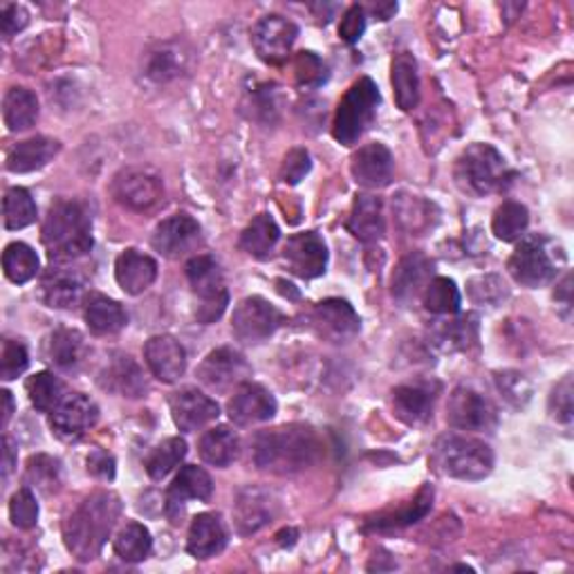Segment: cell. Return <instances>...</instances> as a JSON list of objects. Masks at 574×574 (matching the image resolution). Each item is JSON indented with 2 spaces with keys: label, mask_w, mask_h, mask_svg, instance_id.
<instances>
[{
  "label": "cell",
  "mask_w": 574,
  "mask_h": 574,
  "mask_svg": "<svg viewBox=\"0 0 574 574\" xmlns=\"http://www.w3.org/2000/svg\"><path fill=\"white\" fill-rule=\"evenodd\" d=\"M110 194L131 211H150L164 200V180L152 169L129 167L112 178Z\"/></svg>",
  "instance_id": "ba28073f"
},
{
  "label": "cell",
  "mask_w": 574,
  "mask_h": 574,
  "mask_svg": "<svg viewBox=\"0 0 574 574\" xmlns=\"http://www.w3.org/2000/svg\"><path fill=\"white\" fill-rule=\"evenodd\" d=\"M436 395L419 384H404L393 391V408L404 425H423L433 413Z\"/></svg>",
  "instance_id": "836d02e7"
},
{
  "label": "cell",
  "mask_w": 574,
  "mask_h": 574,
  "mask_svg": "<svg viewBox=\"0 0 574 574\" xmlns=\"http://www.w3.org/2000/svg\"><path fill=\"white\" fill-rule=\"evenodd\" d=\"M247 118L258 124H274L281 114V93L277 86H258L247 95Z\"/></svg>",
  "instance_id": "681fc988"
},
{
  "label": "cell",
  "mask_w": 574,
  "mask_h": 574,
  "mask_svg": "<svg viewBox=\"0 0 574 574\" xmlns=\"http://www.w3.org/2000/svg\"><path fill=\"white\" fill-rule=\"evenodd\" d=\"M227 544H229V532L220 514L205 512V514H198L194 523H191L188 537H186V552L194 559H200V561L213 559L227 548Z\"/></svg>",
  "instance_id": "4316f807"
},
{
  "label": "cell",
  "mask_w": 574,
  "mask_h": 574,
  "mask_svg": "<svg viewBox=\"0 0 574 574\" xmlns=\"http://www.w3.org/2000/svg\"><path fill=\"white\" fill-rule=\"evenodd\" d=\"M200 234L203 229L196 218H191L188 213H175L156 227L150 245L167 258H182L198 247Z\"/></svg>",
  "instance_id": "e0dca14e"
},
{
  "label": "cell",
  "mask_w": 574,
  "mask_h": 574,
  "mask_svg": "<svg viewBox=\"0 0 574 574\" xmlns=\"http://www.w3.org/2000/svg\"><path fill=\"white\" fill-rule=\"evenodd\" d=\"M29 366V355L27 349L23 346L21 341L14 339H5L3 341V353H0V377L5 381L16 379L19 375H23Z\"/></svg>",
  "instance_id": "db71d44e"
},
{
  "label": "cell",
  "mask_w": 574,
  "mask_h": 574,
  "mask_svg": "<svg viewBox=\"0 0 574 574\" xmlns=\"http://www.w3.org/2000/svg\"><path fill=\"white\" fill-rule=\"evenodd\" d=\"M351 173L359 186L384 188L391 184L395 173L393 152L379 142L366 144L353 156Z\"/></svg>",
  "instance_id": "44dd1931"
},
{
  "label": "cell",
  "mask_w": 574,
  "mask_h": 574,
  "mask_svg": "<svg viewBox=\"0 0 574 574\" xmlns=\"http://www.w3.org/2000/svg\"><path fill=\"white\" fill-rule=\"evenodd\" d=\"M453 178L465 194L485 198L503 191L512 180V171L491 144H472L455 160Z\"/></svg>",
  "instance_id": "277c9868"
},
{
  "label": "cell",
  "mask_w": 574,
  "mask_h": 574,
  "mask_svg": "<svg viewBox=\"0 0 574 574\" xmlns=\"http://www.w3.org/2000/svg\"><path fill=\"white\" fill-rule=\"evenodd\" d=\"M186 455V442L182 438H169L150 451L146 457V474L152 480H164Z\"/></svg>",
  "instance_id": "f6af8a7d"
},
{
  "label": "cell",
  "mask_w": 574,
  "mask_h": 574,
  "mask_svg": "<svg viewBox=\"0 0 574 574\" xmlns=\"http://www.w3.org/2000/svg\"><path fill=\"white\" fill-rule=\"evenodd\" d=\"M16 461H19V455H16V447L12 442V438H3V480L10 478V474L14 472L16 467Z\"/></svg>",
  "instance_id": "6125c7cd"
},
{
  "label": "cell",
  "mask_w": 574,
  "mask_h": 574,
  "mask_svg": "<svg viewBox=\"0 0 574 574\" xmlns=\"http://www.w3.org/2000/svg\"><path fill=\"white\" fill-rule=\"evenodd\" d=\"M44 357L59 370H76L88 357L86 337L74 328H59L48 334L44 343Z\"/></svg>",
  "instance_id": "f546056e"
},
{
  "label": "cell",
  "mask_w": 574,
  "mask_h": 574,
  "mask_svg": "<svg viewBox=\"0 0 574 574\" xmlns=\"http://www.w3.org/2000/svg\"><path fill=\"white\" fill-rule=\"evenodd\" d=\"M29 23V12L23 5H3V12H0V34L5 38L16 36L23 32Z\"/></svg>",
  "instance_id": "91938a15"
},
{
  "label": "cell",
  "mask_w": 574,
  "mask_h": 574,
  "mask_svg": "<svg viewBox=\"0 0 574 574\" xmlns=\"http://www.w3.org/2000/svg\"><path fill=\"white\" fill-rule=\"evenodd\" d=\"M572 375H565L559 384L552 389V395H550V413L554 419H559V423L567 425L572 423V402H574V395H572Z\"/></svg>",
  "instance_id": "11a10c76"
},
{
  "label": "cell",
  "mask_w": 574,
  "mask_h": 574,
  "mask_svg": "<svg viewBox=\"0 0 574 574\" xmlns=\"http://www.w3.org/2000/svg\"><path fill=\"white\" fill-rule=\"evenodd\" d=\"M496 384H499V391L514 406H523L529 400V395H532V389L527 384V379L521 373H514V370H505V373L496 375Z\"/></svg>",
  "instance_id": "6f0895ef"
},
{
  "label": "cell",
  "mask_w": 574,
  "mask_h": 574,
  "mask_svg": "<svg viewBox=\"0 0 574 574\" xmlns=\"http://www.w3.org/2000/svg\"><path fill=\"white\" fill-rule=\"evenodd\" d=\"M433 465L440 474L457 480H483L493 469V451L487 442L444 433L433 447Z\"/></svg>",
  "instance_id": "5b68a950"
},
{
  "label": "cell",
  "mask_w": 574,
  "mask_h": 574,
  "mask_svg": "<svg viewBox=\"0 0 574 574\" xmlns=\"http://www.w3.org/2000/svg\"><path fill=\"white\" fill-rule=\"evenodd\" d=\"M114 279H118V285L126 294H144L158 279V262L144 252L126 249L118 256V262H114Z\"/></svg>",
  "instance_id": "f1b7e54d"
},
{
  "label": "cell",
  "mask_w": 574,
  "mask_h": 574,
  "mask_svg": "<svg viewBox=\"0 0 574 574\" xmlns=\"http://www.w3.org/2000/svg\"><path fill=\"white\" fill-rule=\"evenodd\" d=\"M191 65V52L180 41H167L150 48L142 61V74L152 84H167L186 74Z\"/></svg>",
  "instance_id": "cb8c5ba5"
},
{
  "label": "cell",
  "mask_w": 574,
  "mask_h": 574,
  "mask_svg": "<svg viewBox=\"0 0 574 574\" xmlns=\"http://www.w3.org/2000/svg\"><path fill=\"white\" fill-rule=\"evenodd\" d=\"M0 398H3V423H0V425H3V429H8L10 419L14 415V398H12L10 391H0Z\"/></svg>",
  "instance_id": "e7e4bbea"
},
{
  "label": "cell",
  "mask_w": 574,
  "mask_h": 574,
  "mask_svg": "<svg viewBox=\"0 0 574 574\" xmlns=\"http://www.w3.org/2000/svg\"><path fill=\"white\" fill-rule=\"evenodd\" d=\"M169 406L175 427L184 433H194L211 425L220 415V406L216 404V400H211L209 395H205L194 387L175 391L169 400Z\"/></svg>",
  "instance_id": "ac0fdd59"
},
{
  "label": "cell",
  "mask_w": 574,
  "mask_h": 574,
  "mask_svg": "<svg viewBox=\"0 0 574 574\" xmlns=\"http://www.w3.org/2000/svg\"><path fill=\"white\" fill-rule=\"evenodd\" d=\"M285 323V315L262 296L243 298L232 315L234 337L247 346H258V343L270 339Z\"/></svg>",
  "instance_id": "30bf717a"
},
{
  "label": "cell",
  "mask_w": 574,
  "mask_h": 574,
  "mask_svg": "<svg viewBox=\"0 0 574 574\" xmlns=\"http://www.w3.org/2000/svg\"><path fill=\"white\" fill-rule=\"evenodd\" d=\"M469 298L476 305H499L503 298H508V285L503 283L501 277L496 274H485V277H476L469 281Z\"/></svg>",
  "instance_id": "f907efd6"
},
{
  "label": "cell",
  "mask_w": 574,
  "mask_h": 574,
  "mask_svg": "<svg viewBox=\"0 0 574 574\" xmlns=\"http://www.w3.org/2000/svg\"><path fill=\"white\" fill-rule=\"evenodd\" d=\"M61 150V144L52 137H32L25 142H19L8 152V171L12 173H34L38 169L48 167Z\"/></svg>",
  "instance_id": "1f68e13d"
},
{
  "label": "cell",
  "mask_w": 574,
  "mask_h": 574,
  "mask_svg": "<svg viewBox=\"0 0 574 574\" xmlns=\"http://www.w3.org/2000/svg\"><path fill=\"white\" fill-rule=\"evenodd\" d=\"M423 303L427 313L431 315H440V317L457 315L461 313V290L455 288L451 279L436 277L423 292Z\"/></svg>",
  "instance_id": "ee69618b"
},
{
  "label": "cell",
  "mask_w": 574,
  "mask_h": 574,
  "mask_svg": "<svg viewBox=\"0 0 574 574\" xmlns=\"http://www.w3.org/2000/svg\"><path fill=\"white\" fill-rule=\"evenodd\" d=\"M213 493L211 476L196 465H186L175 476L167 491V514L173 523L180 521L186 501H209Z\"/></svg>",
  "instance_id": "603a6c76"
},
{
  "label": "cell",
  "mask_w": 574,
  "mask_h": 574,
  "mask_svg": "<svg viewBox=\"0 0 574 574\" xmlns=\"http://www.w3.org/2000/svg\"><path fill=\"white\" fill-rule=\"evenodd\" d=\"M277 400L274 395L260 384L245 381L241 389H236L234 398L227 404V413L232 417V423L239 427H252L272 419L277 415Z\"/></svg>",
  "instance_id": "ffe728a7"
},
{
  "label": "cell",
  "mask_w": 574,
  "mask_h": 574,
  "mask_svg": "<svg viewBox=\"0 0 574 574\" xmlns=\"http://www.w3.org/2000/svg\"><path fill=\"white\" fill-rule=\"evenodd\" d=\"M3 270L12 283L25 285L41 270V262H38V256L29 245L10 243L3 252Z\"/></svg>",
  "instance_id": "60d3db41"
},
{
  "label": "cell",
  "mask_w": 574,
  "mask_h": 574,
  "mask_svg": "<svg viewBox=\"0 0 574 574\" xmlns=\"http://www.w3.org/2000/svg\"><path fill=\"white\" fill-rule=\"evenodd\" d=\"M10 518L19 529H32L38 523V503L29 487H23L12 496Z\"/></svg>",
  "instance_id": "f5cc1de1"
},
{
  "label": "cell",
  "mask_w": 574,
  "mask_h": 574,
  "mask_svg": "<svg viewBox=\"0 0 574 574\" xmlns=\"http://www.w3.org/2000/svg\"><path fill=\"white\" fill-rule=\"evenodd\" d=\"M313 169V162H310V152L305 148H292L283 164H281V171H279V178L281 182L285 184H298L305 175L310 173Z\"/></svg>",
  "instance_id": "9f6ffc18"
},
{
  "label": "cell",
  "mask_w": 574,
  "mask_h": 574,
  "mask_svg": "<svg viewBox=\"0 0 574 574\" xmlns=\"http://www.w3.org/2000/svg\"><path fill=\"white\" fill-rule=\"evenodd\" d=\"M122 516V501L118 493L112 491H95L88 499L76 508L65 525H63V539L65 548L80 559L93 561L103 550L110 532L114 529Z\"/></svg>",
  "instance_id": "7a4b0ae2"
},
{
  "label": "cell",
  "mask_w": 574,
  "mask_h": 574,
  "mask_svg": "<svg viewBox=\"0 0 574 574\" xmlns=\"http://www.w3.org/2000/svg\"><path fill=\"white\" fill-rule=\"evenodd\" d=\"M88 281L80 270L54 262L41 279V298L48 308L70 310L86 301Z\"/></svg>",
  "instance_id": "2e32d148"
},
{
  "label": "cell",
  "mask_w": 574,
  "mask_h": 574,
  "mask_svg": "<svg viewBox=\"0 0 574 574\" xmlns=\"http://www.w3.org/2000/svg\"><path fill=\"white\" fill-rule=\"evenodd\" d=\"M283 258L290 270L301 279H317L326 274L328 247L317 232H303L288 239Z\"/></svg>",
  "instance_id": "d6986e66"
},
{
  "label": "cell",
  "mask_w": 574,
  "mask_h": 574,
  "mask_svg": "<svg viewBox=\"0 0 574 574\" xmlns=\"http://www.w3.org/2000/svg\"><path fill=\"white\" fill-rule=\"evenodd\" d=\"M144 359L152 377L173 384L186 373V353L182 343L171 334H156L146 341Z\"/></svg>",
  "instance_id": "7402d4cb"
},
{
  "label": "cell",
  "mask_w": 574,
  "mask_h": 574,
  "mask_svg": "<svg viewBox=\"0 0 574 574\" xmlns=\"http://www.w3.org/2000/svg\"><path fill=\"white\" fill-rule=\"evenodd\" d=\"M186 279L191 292H194L200 301V305L196 308V319L203 326L218 321L229 305V292L218 260L207 254L194 256L186 262Z\"/></svg>",
  "instance_id": "52a82bcc"
},
{
  "label": "cell",
  "mask_w": 574,
  "mask_h": 574,
  "mask_svg": "<svg viewBox=\"0 0 574 574\" xmlns=\"http://www.w3.org/2000/svg\"><path fill=\"white\" fill-rule=\"evenodd\" d=\"M433 281V262L425 254L411 252L400 260L393 274V296L400 303H411L423 296L427 285Z\"/></svg>",
  "instance_id": "83f0119b"
},
{
  "label": "cell",
  "mask_w": 574,
  "mask_h": 574,
  "mask_svg": "<svg viewBox=\"0 0 574 574\" xmlns=\"http://www.w3.org/2000/svg\"><path fill=\"white\" fill-rule=\"evenodd\" d=\"M3 220L10 232L25 229L36 220V203L27 188L14 186L8 191L3 200Z\"/></svg>",
  "instance_id": "bcb514c9"
},
{
  "label": "cell",
  "mask_w": 574,
  "mask_h": 574,
  "mask_svg": "<svg viewBox=\"0 0 574 574\" xmlns=\"http://www.w3.org/2000/svg\"><path fill=\"white\" fill-rule=\"evenodd\" d=\"M84 317H86L88 328L99 337L118 334L129 323V315L122 308V303H118L114 298H108L106 294H99V292H90L86 296Z\"/></svg>",
  "instance_id": "d6a6232c"
},
{
  "label": "cell",
  "mask_w": 574,
  "mask_h": 574,
  "mask_svg": "<svg viewBox=\"0 0 574 574\" xmlns=\"http://www.w3.org/2000/svg\"><path fill=\"white\" fill-rule=\"evenodd\" d=\"M200 457L211 465V467H218V469H224L232 465L236 457H239V449H241V442H239V436L220 425V427H213L209 429L203 438H200Z\"/></svg>",
  "instance_id": "d590c367"
},
{
  "label": "cell",
  "mask_w": 574,
  "mask_h": 574,
  "mask_svg": "<svg viewBox=\"0 0 574 574\" xmlns=\"http://www.w3.org/2000/svg\"><path fill=\"white\" fill-rule=\"evenodd\" d=\"M476 319L474 317H461L455 321H447L440 328H436L433 339L442 351H467L476 341Z\"/></svg>",
  "instance_id": "7dc6e473"
},
{
  "label": "cell",
  "mask_w": 574,
  "mask_h": 574,
  "mask_svg": "<svg viewBox=\"0 0 574 574\" xmlns=\"http://www.w3.org/2000/svg\"><path fill=\"white\" fill-rule=\"evenodd\" d=\"M25 389H27V395H29V402L34 404V408L41 411V413H52L63 402V398L68 395L63 381L54 373H48V370L32 375L27 379Z\"/></svg>",
  "instance_id": "f35d334b"
},
{
  "label": "cell",
  "mask_w": 574,
  "mask_h": 574,
  "mask_svg": "<svg viewBox=\"0 0 574 574\" xmlns=\"http://www.w3.org/2000/svg\"><path fill=\"white\" fill-rule=\"evenodd\" d=\"M281 239V229L272 216L258 213L241 234V249L252 258H267Z\"/></svg>",
  "instance_id": "8d00e7d4"
},
{
  "label": "cell",
  "mask_w": 574,
  "mask_h": 574,
  "mask_svg": "<svg viewBox=\"0 0 574 574\" xmlns=\"http://www.w3.org/2000/svg\"><path fill=\"white\" fill-rule=\"evenodd\" d=\"M379 103H381L379 88L375 86L373 80H368V76H362V80L355 82L351 90L343 95L337 108L332 137L343 146H353L375 122Z\"/></svg>",
  "instance_id": "8992f818"
},
{
  "label": "cell",
  "mask_w": 574,
  "mask_h": 574,
  "mask_svg": "<svg viewBox=\"0 0 574 574\" xmlns=\"http://www.w3.org/2000/svg\"><path fill=\"white\" fill-rule=\"evenodd\" d=\"M86 465H88V474L90 476H95L99 480H108V483L114 478V472H118V469H114V457L108 451H103V449H95L88 455Z\"/></svg>",
  "instance_id": "94428289"
},
{
  "label": "cell",
  "mask_w": 574,
  "mask_h": 574,
  "mask_svg": "<svg viewBox=\"0 0 574 574\" xmlns=\"http://www.w3.org/2000/svg\"><path fill=\"white\" fill-rule=\"evenodd\" d=\"M315 332L332 343H343L357 337L362 321L353 305L343 298H326L315 305L310 315Z\"/></svg>",
  "instance_id": "9a60e30c"
},
{
  "label": "cell",
  "mask_w": 574,
  "mask_h": 574,
  "mask_svg": "<svg viewBox=\"0 0 574 574\" xmlns=\"http://www.w3.org/2000/svg\"><path fill=\"white\" fill-rule=\"evenodd\" d=\"M99 423V406L84 393H68L50 413L52 433L63 442H80Z\"/></svg>",
  "instance_id": "4fadbf2b"
},
{
  "label": "cell",
  "mask_w": 574,
  "mask_h": 574,
  "mask_svg": "<svg viewBox=\"0 0 574 574\" xmlns=\"http://www.w3.org/2000/svg\"><path fill=\"white\" fill-rule=\"evenodd\" d=\"M25 483L27 487H36L44 493L57 491L61 485V463L57 461V457L46 455V453L32 455L27 463V472H25Z\"/></svg>",
  "instance_id": "c3c4849f"
},
{
  "label": "cell",
  "mask_w": 574,
  "mask_h": 574,
  "mask_svg": "<svg viewBox=\"0 0 574 574\" xmlns=\"http://www.w3.org/2000/svg\"><path fill=\"white\" fill-rule=\"evenodd\" d=\"M3 120L12 133L32 129L38 120V99L27 88H12L3 99Z\"/></svg>",
  "instance_id": "74e56055"
},
{
  "label": "cell",
  "mask_w": 574,
  "mask_h": 574,
  "mask_svg": "<svg viewBox=\"0 0 574 574\" xmlns=\"http://www.w3.org/2000/svg\"><path fill=\"white\" fill-rule=\"evenodd\" d=\"M433 505V489L427 485L417 491L415 499L404 508L400 510L398 514H387V516H381V518H375L370 521L366 527L368 529H398V527H406V525H413L417 521H423L429 510Z\"/></svg>",
  "instance_id": "7bdbcfd3"
},
{
  "label": "cell",
  "mask_w": 574,
  "mask_h": 574,
  "mask_svg": "<svg viewBox=\"0 0 574 574\" xmlns=\"http://www.w3.org/2000/svg\"><path fill=\"white\" fill-rule=\"evenodd\" d=\"M391 84L400 110L411 112L419 103V74L417 61L411 52H400L391 63Z\"/></svg>",
  "instance_id": "e575fe53"
},
{
  "label": "cell",
  "mask_w": 574,
  "mask_h": 574,
  "mask_svg": "<svg viewBox=\"0 0 574 574\" xmlns=\"http://www.w3.org/2000/svg\"><path fill=\"white\" fill-rule=\"evenodd\" d=\"M366 29V10L359 8V5H351L346 10V14L341 16V23H339V36H341V41H346V44H357L362 34Z\"/></svg>",
  "instance_id": "680465c9"
},
{
  "label": "cell",
  "mask_w": 574,
  "mask_h": 574,
  "mask_svg": "<svg viewBox=\"0 0 574 574\" xmlns=\"http://www.w3.org/2000/svg\"><path fill=\"white\" fill-rule=\"evenodd\" d=\"M252 377V366L236 349H216L198 366V379L216 393H229L241 389Z\"/></svg>",
  "instance_id": "7c38bea8"
},
{
  "label": "cell",
  "mask_w": 574,
  "mask_h": 574,
  "mask_svg": "<svg viewBox=\"0 0 574 574\" xmlns=\"http://www.w3.org/2000/svg\"><path fill=\"white\" fill-rule=\"evenodd\" d=\"M296 36L298 27L290 19L272 14L256 23L252 32V44L260 61L270 65H281L288 61Z\"/></svg>",
  "instance_id": "5bb4252c"
},
{
  "label": "cell",
  "mask_w": 574,
  "mask_h": 574,
  "mask_svg": "<svg viewBox=\"0 0 574 574\" xmlns=\"http://www.w3.org/2000/svg\"><path fill=\"white\" fill-rule=\"evenodd\" d=\"M41 241L52 262L86 256L95 245L88 209L76 200H57L46 216Z\"/></svg>",
  "instance_id": "3957f363"
},
{
  "label": "cell",
  "mask_w": 574,
  "mask_h": 574,
  "mask_svg": "<svg viewBox=\"0 0 574 574\" xmlns=\"http://www.w3.org/2000/svg\"><path fill=\"white\" fill-rule=\"evenodd\" d=\"M447 423L461 431H493L499 425V411L478 391L457 387L447 402Z\"/></svg>",
  "instance_id": "8fae6325"
},
{
  "label": "cell",
  "mask_w": 574,
  "mask_h": 574,
  "mask_svg": "<svg viewBox=\"0 0 574 574\" xmlns=\"http://www.w3.org/2000/svg\"><path fill=\"white\" fill-rule=\"evenodd\" d=\"M99 387L120 398L137 400L148 391L144 370L131 355H114L99 373Z\"/></svg>",
  "instance_id": "484cf974"
},
{
  "label": "cell",
  "mask_w": 574,
  "mask_h": 574,
  "mask_svg": "<svg viewBox=\"0 0 574 574\" xmlns=\"http://www.w3.org/2000/svg\"><path fill=\"white\" fill-rule=\"evenodd\" d=\"M529 224V211L521 203H503L493 213L491 229L493 236L503 243H516L525 236Z\"/></svg>",
  "instance_id": "ab89813d"
},
{
  "label": "cell",
  "mask_w": 574,
  "mask_h": 574,
  "mask_svg": "<svg viewBox=\"0 0 574 574\" xmlns=\"http://www.w3.org/2000/svg\"><path fill=\"white\" fill-rule=\"evenodd\" d=\"M277 512H279V503L274 499V493L260 487H247L239 496L236 503V512H234L236 529L239 534H243V537H249V534L262 529L265 525H270Z\"/></svg>",
  "instance_id": "d4e9b609"
},
{
  "label": "cell",
  "mask_w": 574,
  "mask_h": 574,
  "mask_svg": "<svg viewBox=\"0 0 574 574\" xmlns=\"http://www.w3.org/2000/svg\"><path fill=\"white\" fill-rule=\"evenodd\" d=\"M508 270L512 279L525 288H544L557 277V260L548 239L527 236L510 256Z\"/></svg>",
  "instance_id": "9c48e42d"
},
{
  "label": "cell",
  "mask_w": 574,
  "mask_h": 574,
  "mask_svg": "<svg viewBox=\"0 0 574 574\" xmlns=\"http://www.w3.org/2000/svg\"><path fill=\"white\" fill-rule=\"evenodd\" d=\"M150 550H152L150 532L137 521L126 523L120 529L118 537H114V554H118L126 563L144 561L150 554Z\"/></svg>",
  "instance_id": "b9f144b4"
},
{
  "label": "cell",
  "mask_w": 574,
  "mask_h": 574,
  "mask_svg": "<svg viewBox=\"0 0 574 574\" xmlns=\"http://www.w3.org/2000/svg\"><path fill=\"white\" fill-rule=\"evenodd\" d=\"M296 82L303 88H319L328 80V68L315 52H298L294 59Z\"/></svg>",
  "instance_id": "816d5d0a"
},
{
  "label": "cell",
  "mask_w": 574,
  "mask_h": 574,
  "mask_svg": "<svg viewBox=\"0 0 574 574\" xmlns=\"http://www.w3.org/2000/svg\"><path fill=\"white\" fill-rule=\"evenodd\" d=\"M346 229L362 243L381 241V236L387 232L384 207H381V200L370 194H359L353 203Z\"/></svg>",
  "instance_id": "4dcf8cb0"
},
{
  "label": "cell",
  "mask_w": 574,
  "mask_h": 574,
  "mask_svg": "<svg viewBox=\"0 0 574 574\" xmlns=\"http://www.w3.org/2000/svg\"><path fill=\"white\" fill-rule=\"evenodd\" d=\"M370 12L379 19V21H389L395 12H398V3H373Z\"/></svg>",
  "instance_id": "be15d7a7"
},
{
  "label": "cell",
  "mask_w": 574,
  "mask_h": 574,
  "mask_svg": "<svg viewBox=\"0 0 574 574\" xmlns=\"http://www.w3.org/2000/svg\"><path fill=\"white\" fill-rule=\"evenodd\" d=\"M323 455V442L315 429L285 425L260 431L254 440V463L258 469L290 476L317 465Z\"/></svg>",
  "instance_id": "6da1fadb"
}]
</instances>
